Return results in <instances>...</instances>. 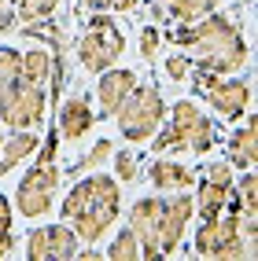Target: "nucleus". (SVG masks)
I'll return each instance as SVG.
<instances>
[{
  "mask_svg": "<svg viewBox=\"0 0 258 261\" xmlns=\"http://www.w3.org/2000/svg\"><path fill=\"white\" fill-rule=\"evenodd\" d=\"M229 202H232V184H214L206 177L203 184H196V195H192L196 217H221L229 210Z\"/></svg>",
  "mask_w": 258,
  "mask_h": 261,
  "instance_id": "17",
  "label": "nucleus"
},
{
  "mask_svg": "<svg viewBox=\"0 0 258 261\" xmlns=\"http://www.w3.org/2000/svg\"><path fill=\"white\" fill-rule=\"evenodd\" d=\"M19 22H33V19H48L63 8V0H11Z\"/></svg>",
  "mask_w": 258,
  "mask_h": 261,
  "instance_id": "25",
  "label": "nucleus"
},
{
  "mask_svg": "<svg viewBox=\"0 0 258 261\" xmlns=\"http://www.w3.org/2000/svg\"><path fill=\"white\" fill-rule=\"evenodd\" d=\"M11 224H15V206L8 195H0V232H8Z\"/></svg>",
  "mask_w": 258,
  "mask_h": 261,
  "instance_id": "34",
  "label": "nucleus"
},
{
  "mask_svg": "<svg viewBox=\"0 0 258 261\" xmlns=\"http://www.w3.org/2000/svg\"><path fill=\"white\" fill-rule=\"evenodd\" d=\"M19 66H22V51L19 48H0V92L19 77Z\"/></svg>",
  "mask_w": 258,
  "mask_h": 261,
  "instance_id": "27",
  "label": "nucleus"
},
{
  "mask_svg": "<svg viewBox=\"0 0 258 261\" xmlns=\"http://www.w3.org/2000/svg\"><path fill=\"white\" fill-rule=\"evenodd\" d=\"M140 85V77H136V70H129V66H107V70L100 74V85H96V114L103 118H114V111L126 103V96Z\"/></svg>",
  "mask_w": 258,
  "mask_h": 261,
  "instance_id": "13",
  "label": "nucleus"
},
{
  "mask_svg": "<svg viewBox=\"0 0 258 261\" xmlns=\"http://www.w3.org/2000/svg\"><path fill=\"white\" fill-rule=\"evenodd\" d=\"M81 247L78 232L71 228L66 221L59 224H41V228H33L22 243V254L30 261H71Z\"/></svg>",
  "mask_w": 258,
  "mask_h": 261,
  "instance_id": "8",
  "label": "nucleus"
},
{
  "mask_svg": "<svg viewBox=\"0 0 258 261\" xmlns=\"http://www.w3.org/2000/svg\"><path fill=\"white\" fill-rule=\"evenodd\" d=\"M59 191V162H33L26 169V177L15 184V214H22L26 221H37L52 214Z\"/></svg>",
  "mask_w": 258,
  "mask_h": 261,
  "instance_id": "6",
  "label": "nucleus"
},
{
  "mask_svg": "<svg viewBox=\"0 0 258 261\" xmlns=\"http://www.w3.org/2000/svg\"><path fill=\"white\" fill-rule=\"evenodd\" d=\"M203 99H206V107L218 111L221 118L240 121V118L251 114V81L236 77V74H225V77H218L210 89L203 92Z\"/></svg>",
  "mask_w": 258,
  "mask_h": 261,
  "instance_id": "11",
  "label": "nucleus"
},
{
  "mask_svg": "<svg viewBox=\"0 0 258 261\" xmlns=\"http://www.w3.org/2000/svg\"><path fill=\"white\" fill-rule=\"evenodd\" d=\"M122 214V184L111 173H81L78 184L63 195L59 217L78 232L81 243H103Z\"/></svg>",
  "mask_w": 258,
  "mask_h": 261,
  "instance_id": "1",
  "label": "nucleus"
},
{
  "mask_svg": "<svg viewBox=\"0 0 258 261\" xmlns=\"http://www.w3.org/2000/svg\"><path fill=\"white\" fill-rule=\"evenodd\" d=\"M37 144H41L37 129H11V136L0 140V177H8V173L19 169L26 159H33Z\"/></svg>",
  "mask_w": 258,
  "mask_h": 261,
  "instance_id": "15",
  "label": "nucleus"
},
{
  "mask_svg": "<svg viewBox=\"0 0 258 261\" xmlns=\"http://www.w3.org/2000/svg\"><path fill=\"white\" fill-rule=\"evenodd\" d=\"M159 44H162V30L159 26H144L140 30V59L144 63L159 59Z\"/></svg>",
  "mask_w": 258,
  "mask_h": 261,
  "instance_id": "28",
  "label": "nucleus"
},
{
  "mask_svg": "<svg viewBox=\"0 0 258 261\" xmlns=\"http://www.w3.org/2000/svg\"><path fill=\"white\" fill-rule=\"evenodd\" d=\"M203 177L206 180H214V184H232V162L229 159H218V162H206L203 166Z\"/></svg>",
  "mask_w": 258,
  "mask_h": 261,
  "instance_id": "29",
  "label": "nucleus"
},
{
  "mask_svg": "<svg viewBox=\"0 0 258 261\" xmlns=\"http://www.w3.org/2000/svg\"><path fill=\"white\" fill-rule=\"evenodd\" d=\"M221 8V0H162V11L174 22H196L203 15H210Z\"/></svg>",
  "mask_w": 258,
  "mask_h": 261,
  "instance_id": "19",
  "label": "nucleus"
},
{
  "mask_svg": "<svg viewBox=\"0 0 258 261\" xmlns=\"http://www.w3.org/2000/svg\"><path fill=\"white\" fill-rule=\"evenodd\" d=\"M107 162L114 166L111 177H114L118 184H136V180H140V159H136L133 151H118V147H114V154H111Z\"/></svg>",
  "mask_w": 258,
  "mask_h": 261,
  "instance_id": "23",
  "label": "nucleus"
},
{
  "mask_svg": "<svg viewBox=\"0 0 258 261\" xmlns=\"http://www.w3.org/2000/svg\"><path fill=\"white\" fill-rule=\"evenodd\" d=\"M103 257L107 261H140V243H136V236L129 228H118L114 239L103 247Z\"/></svg>",
  "mask_w": 258,
  "mask_h": 261,
  "instance_id": "21",
  "label": "nucleus"
},
{
  "mask_svg": "<svg viewBox=\"0 0 258 261\" xmlns=\"http://www.w3.org/2000/svg\"><path fill=\"white\" fill-rule=\"evenodd\" d=\"M151 154H210L218 144V125L214 118H206L196 99H177L174 107H166L162 125L151 136Z\"/></svg>",
  "mask_w": 258,
  "mask_h": 261,
  "instance_id": "3",
  "label": "nucleus"
},
{
  "mask_svg": "<svg viewBox=\"0 0 258 261\" xmlns=\"http://www.w3.org/2000/svg\"><path fill=\"white\" fill-rule=\"evenodd\" d=\"M56 154H59V133L48 129L44 140L37 144V151H33V162H56Z\"/></svg>",
  "mask_w": 258,
  "mask_h": 261,
  "instance_id": "30",
  "label": "nucleus"
},
{
  "mask_svg": "<svg viewBox=\"0 0 258 261\" xmlns=\"http://www.w3.org/2000/svg\"><path fill=\"white\" fill-rule=\"evenodd\" d=\"M0 140H4V129H0Z\"/></svg>",
  "mask_w": 258,
  "mask_h": 261,
  "instance_id": "36",
  "label": "nucleus"
},
{
  "mask_svg": "<svg viewBox=\"0 0 258 261\" xmlns=\"http://www.w3.org/2000/svg\"><path fill=\"white\" fill-rule=\"evenodd\" d=\"M148 180H151V188L155 191H188L196 184V169H188L184 162H177V159H170V154H159L151 166H148Z\"/></svg>",
  "mask_w": 258,
  "mask_h": 261,
  "instance_id": "14",
  "label": "nucleus"
},
{
  "mask_svg": "<svg viewBox=\"0 0 258 261\" xmlns=\"http://www.w3.org/2000/svg\"><path fill=\"white\" fill-rule=\"evenodd\" d=\"M122 51H126V33L118 30L111 11H92L81 37L71 41V56L85 74H103L107 66L122 59Z\"/></svg>",
  "mask_w": 258,
  "mask_h": 261,
  "instance_id": "4",
  "label": "nucleus"
},
{
  "mask_svg": "<svg viewBox=\"0 0 258 261\" xmlns=\"http://www.w3.org/2000/svg\"><path fill=\"white\" fill-rule=\"evenodd\" d=\"M111 154H114V140H96L89 151H85V159H78V162L71 166V173H74V177H81V173H92V169H100V166H107Z\"/></svg>",
  "mask_w": 258,
  "mask_h": 261,
  "instance_id": "22",
  "label": "nucleus"
},
{
  "mask_svg": "<svg viewBox=\"0 0 258 261\" xmlns=\"http://www.w3.org/2000/svg\"><path fill=\"white\" fill-rule=\"evenodd\" d=\"M162 74L170 77V81H188V74H192V56L181 48V51H170V56L162 59Z\"/></svg>",
  "mask_w": 258,
  "mask_h": 261,
  "instance_id": "26",
  "label": "nucleus"
},
{
  "mask_svg": "<svg viewBox=\"0 0 258 261\" xmlns=\"http://www.w3.org/2000/svg\"><path fill=\"white\" fill-rule=\"evenodd\" d=\"M254 125H258V121L247 118L240 129H232L229 144H225L232 169H254V166H258V144H254V133H258V129H254Z\"/></svg>",
  "mask_w": 258,
  "mask_h": 261,
  "instance_id": "16",
  "label": "nucleus"
},
{
  "mask_svg": "<svg viewBox=\"0 0 258 261\" xmlns=\"http://www.w3.org/2000/svg\"><path fill=\"white\" fill-rule=\"evenodd\" d=\"M52 74V51L48 48H30L22 51V66H19V77L30 85H48Z\"/></svg>",
  "mask_w": 258,
  "mask_h": 261,
  "instance_id": "20",
  "label": "nucleus"
},
{
  "mask_svg": "<svg viewBox=\"0 0 258 261\" xmlns=\"http://www.w3.org/2000/svg\"><path fill=\"white\" fill-rule=\"evenodd\" d=\"M22 37L41 41L48 51H71V37H66L63 26L56 22V15H48V19H33V22H22Z\"/></svg>",
  "mask_w": 258,
  "mask_h": 261,
  "instance_id": "18",
  "label": "nucleus"
},
{
  "mask_svg": "<svg viewBox=\"0 0 258 261\" xmlns=\"http://www.w3.org/2000/svg\"><path fill=\"white\" fill-rule=\"evenodd\" d=\"M184 51H192L196 56L192 63L203 66V70H210V74H218V77L244 70L247 59H251L244 30H240L229 15H221V11H210V15H203V19L188 22Z\"/></svg>",
  "mask_w": 258,
  "mask_h": 261,
  "instance_id": "2",
  "label": "nucleus"
},
{
  "mask_svg": "<svg viewBox=\"0 0 258 261\" xmlns=\"http://www.w3.org/2000/svg\"><path fill=\"white\" fill-rule=\"evenodd\" d=\"M159 217H162V195H148L136 199L126 214V228L140 243V257L144 261H159Z\"/></svg>",
  "mask_w": 258,
  "mask_h": 261,
  "instance_id": "9",
  "label": "nucleus"
},
{
  "mask_svg": "<svg viewBox=\"0 0 258 261\" xmlns=\"http://www.w3.org/2000/svg\"><path fill=\"white\" fill-rule=\"evenodd\" d=\"M74 257H78V261H103V250H96L92 243H85V247H78Z\"/></svg>",
  "mask_w": 258,
  "mask_h": 261,
  "instance_id": "35",
  "label": "nucleus"
},
{
  "mask_svg": "<svg viewBox=\"0 0 258 261\" xmlns=\"http://www.w3.org/2000/svg\"><path fill=\"white\" fill-rule=\"evenodd\" d=\"M192 217H196V206L188 191H170V199H162V217H159V254L162 257L177 254Z\"/></svg>",
  "mask_w": 258,
  "mask_h": 261,
  "instance_id": "10",
  "label": "nucleus"
},
{
  "mask_svg": "<svg viewBox=\"0 0 258 261\" xmlns=\"http://www.w3.org/2000/svg\"><path fill=\"white\" fill-rule=\"evenodd\" d=\"M48 114V92L44 85H30L15 77L4 92H0V125L8 129H37Z\"/></svg>",
  "mask_w": 258,
  "mask_h": 261,
  "instance_id": "7",
  "label": "nucleus"
},
{
  "mask_svg": "<svg viewBox=\"0 0 258 261\" xmlns=\"http://www.w3.org/2000/svg\"><path fill=\"white\" fill-rule=\"evenodd\" d=\"M218 247V217H199V228L192 236V254L196 257H210Z\"/></svg>",
  "mask_w": 258,
  "mask_h": 261,
  "instance_id": "24",
  "label": "nucleus"
},
{
  "mask_svg": "<svg viewBox=\"0 0 258 261\" xmlns=\"http://www.w3.org/2000/svg\"><path fill=\"white\" fill-rule=\"evenodd\" d=\"M96 125L92 96H63L56 103V133L59 140H85V133Z\"/></svg>",
  "mask_w": 258,
  "mask_h": 261,
  "instance_id": "12",
  "label": "nucleus"
},
{
  "mask_svg": "<svg viewBox=\"0 0 258 261\" xmlns=\"http://www.w3.org/2000/svg\"><path fill=\"white\" fill-rule=\"evenodd\" d=\"M81 8H89V11H133L136 0H81Z\"/></svg>",
  "mask_w": 258,
  "mask_h": 261,
  "instance_id": "31",
  "label": "nucleus"
},
{
  "mask_svg": "<svg viewBox=\"0 0 258 261\" xmlns=\"http://www.w3.org/2000/svg\"><path fill=\"white\" fill-rule=\"evenodd\" d=\"M15 254H19V239H15V232L8 228V232H0V261L15 257Z\"/></svg>",
  "mask_w": 258,
  "mask_h": 261,
  "instance_id": "33",
  "label": "nucleus"
},
{
  "mask_svg": "<svg viewBox=\"0 0 258 261\" xmlns=\"http://www.w3.org/2000/svg\"><path fill=\"white\" fill-rule=\"evenodd\" d=\"M114 118H118V133L129 144H148L166 118V99L159 92V85H136L126 96V103L114 111Z\"/></svg>",
  "mask_w": 258,
  "mask_h": 261,
  "instance_id": "5",
  "label": "nucleus"
},
{
  "mask_svg": "<svg viewBox=\"0 0 258 261\" xmlns=\"http://www.w3.org/2000/svg\"><path fill=\"white\" fill-rule=\"evenodd\" d=\"M19 26V15H15V4L11 0H0V33H11Z\"/></svg>",
  "mask_w": 258,
  "mask_h": 261,
  "instance_id": "32",
  "label": "nucleus"
}]
</instances>
